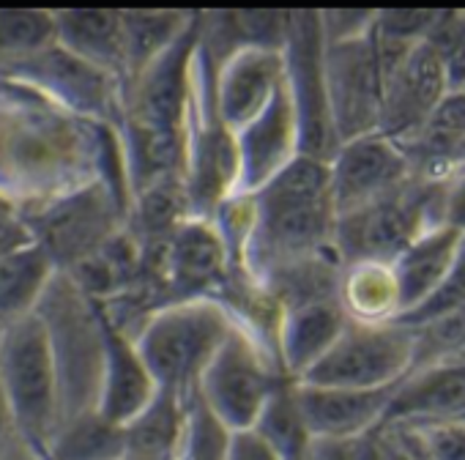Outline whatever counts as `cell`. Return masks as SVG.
<instances>
[{
    "instance_id": "obj_32",
    "label": "cell",
    "mask_w": 465,
    "mask_h": 460,
    "mask_svg": "<svg viewBox=\"0 0 465 460\" xmlns=\"http://www.w3.org/2000/svg\"><path fill=\"white\" fill-rule=\"evenodd\" d=\"M440 58L449 91L465 88V9H440L424 39Z\"/></svg>"
},
{
    "instance_id": "obj_29",
    "label": "cell",
    "mask_w": 465,
    "mask_h": 460,
    "mask_svg": "<svg viewBox=\"0 0 465 460\" xmlns=\"http://www.w3.org/2000/svg\"><path fill=\"white\" fill-rule=\"evenodd\" d=\"M411 329H413L411 370L465 356V307L446 313L440 318H432L421 326H411Z\"/></svg>"
},
{
    "instance_id": "obj_2",
    "label": "cell",
    "mask_w": 465,
    "mask_h": 460,
    "mask_svg": "<svg viewBox=\"0 0 465 460\" xmlns=\"http://www.w3.org/2000/svg\"><path fill=\"white\" fill-rule=\"evenodd\" d=\"M230 329L232 318L219 302H175L143 324L134 348L159 392L189 397Z\"/></svg>"
},
{
    "instance_id": "obj_10",
    "label": "cell",
    "mask_w": 465,
    "mask_h": 460,
    "mask_svg": "<svg viewBox=\"0 0 465 460\" xmlns=\"http://www.w3.org/2000/svg\"><path fill=\"white\" fill-rule=\"evenodd\" d=\"M323 53L326 42L321 34V12H291L282 64L285 88L299 124V154L331 162L340 143L329 115Z\"/></svg>"
},
{
    "instance_id": "obj_44",
    "label": "cell",
    "mask_w": 465,
    "mask_h": 460,
    "mask_svg": "<svg viewBox=\"0 0 465 460\" xmlns=\"http://www.w3.org/2000/svg\"><path fill=\"white\" fill-rule=\"evenodd\" d=\"M462 91H465V88H462Z\"/></svg>"
},
{
    "instance_id": "obj_4",
    "label": "cell",
    "mask_w": 465,
    "mask_h": 460,
    "mask_svg": "<svg viewBox=\"0 0 465 460\" xmlns=\"http://www.w3.org/2000/svg\"><path fill=\"white\" fill-rule=\"evenodd\" d=\"M42 318L61 389V419L94 411L102 381L104 326L102 310L66 275L55 272L36 305Z\"/></svg>"
},
{
    "instance_id": "obj_36",
    "label": "cell",
    "mask_w": 465,
    "mask_h": 460,
    "mask_svg": "<svg viewBox=\"0 0 465 460\" xmlns=\"http://www.w3.org/2000/svg\"><path fill=\"white\" fill-rule=\"evenodd\" d=\"M443 227L465 236V162L443 175Z\"/></svg>"
},
{
    "instance_id": "obj_13",
    "label": "cell",
    "mask_w": 465,
    "mask_h": 460,
    "mask_svg": "<svg viewBox=\"0 0 465 460\" xmlns=\"http://www.w3.org/2000/svg\"><path fill=\"white\" fill-rule=\"evenodd\" d=\"M446 94L449 85L438 53L427 42H419L386 77L378 135L400 145L413 140Z\"/></svg>"
},
{
    "instance_id": "obj_8",
    "label": "cell",
    "mask_w": 465,
    "mask_h": 460,
    "mask_svg": "<svg viewBox=\"0 0 465 460\" xmlns=\"http://www.w3.org/2000/svg\"><path fill=\"white\" fill-rule=\"evenodd\" d=\"M413 362V329L400 321L348 318L337 343L293 384L331 389H383L400 384Z\"/></svg>"
},
{
    "instance_id": "obj_24",
    "label": "cell",
    "mask_w": 465,
    "mask_h": 460,
    "mask_svg": "<svg viewBox=\"0 0 465 460\" xmlns=\"http://www.w3.org/2000/svg\"><path fill=\"white\" fill-rule=\"evenodd\" d=\"M186 400L170 392H159L153 403L124 427L126 449L121 460H175L183 433Z\"/></svg>"
},
{
    "instance_id": "obj_12",
    "label": "cell",
    "mask_w": 465,
    "mask_h": 460,
    "mask_svg": "<svg viewBox=\"0 0 465 460\" xmlns=\"http://www.w3.org/2000/svg\"><path fill=\"white\" fill-rule=\"evenodd\" d=\"M329 170L337 216L397 192L416 175L408 151L378 132L342 143Z\"/></svg>"
},
{
    "instance_id": "obj_37",
    "label": "cell",
    "mask_w": 465,
    "mask_h": 460,
    "mask_svg": "<svg viewBox=\"0 0 465 460\" xmlns=\"http://www.w3.org/2000/svg\"><path fill=\"white\" fill-rule=\"evenodd\" d=\"M227 460H282V457L258 430H242V433H230Z\"/></svg>"
},
{
    "instance_id": "obj_19",
    "label": "cell",
    "mask_w": 465,
    "mask_h": 460,
    "mask_svg": "<svg viewBox=\"0 0 465 460\" xmlns=\"http://www.w3.org/2000/svg\"><path fill=\"white\" fill-rule=\"evenodd\" d=\"M348 313L340 299L304 305L282 315L277 354L288 381H299L342 335Z\"/></svg>"
},
{
    "instance_id": "obj_33",
    "label": "cell",
    "mask_w": 465,
    "mask_h": 460,
    "mask_svg": "<svg viewBox=\"0 0 465 460\" xmlns=\"http://www.w3.org/2000/svg\"><path fill=\"white\" fill-rule=\"evenodd\" d=\"M462 307H465V236L460 239V247H457V255H454V264H451L446 280L424 302H419L408 313H400L394 321H400L405 326H421L432 318H440V315L462 310Z\"/></svg>"
},
{
    "instance_id": "obj_1",
    "label": "cell",
    "mask_w": 465,
    "mask_h": 460,
    "mask_svg": "<svg viewBox=\"0 0 465 460\" xmlns=\"http://www.w3.org/2000/svg\"><path fill=\"white\" fill-rule=\"evenodd\" d=\"M255 227L242 272L263 280L269 272L334 250L337 211L329 162L299 154L255 195Z\"/></svg>"
},
{
    "instance_id": "obj_34",
    "label": "cell",
    "mask_w": 465,
    "mask_h": 460,
    "mask_svg": "<svg viewBox=\"0 0 465 460\" xmlns=\"http://www.w3.org/2000/svg\"><path fill=\"white\" fill-rule=\"evenodd\" d=\"M440 9H386L378 12L372 34L397 45H419L427 39Z\"/></svg>"
},
{
    "instance_id": "obj_42",
    "label": "cell",
    "mask_w": 465,
    "mask_h": 460,
    "mask_svg": "<svg viewBox=\"0 0 465 460\" xmlns=\"http://www.w3.org/2000/svg\"><path fill=\"white\" fill-rule=\"evenodd\" d=\"M15 214H17V205L12 203L9 195L0 192V216H15Z\"/></svg>"
},
{
    "instance_id": "obj_11",
    "label": "cell",
    "mask_w": 465,
    "mask_h": 460,
    "mask_svg": "<svg viewBox=\"0 0 465 460\" xmlns=\"http://www.w3.org/2000/svg\"><path fill=\"white\" fill-rule=\"evenodd\" d=\"M326 99L337 143L378 132L386 75L372 31L361 39L326 45L323 53Z\"/></svg>"
},
{
    "instance_id": "obj_15",
    "label": "cell",
    "mask_w": 465,
    "mask_h": 460,
    "mask_svg": "<svg viewBox=\"0 0 465 460\" xmlns=\"http://www.w3.org/2000/svg\"><path fill=\"white\" fill-rule=\"evenodd\" d=\"M394 386L331 389L293 384V400L310 441H351L381 427Z\"/></svg>"
},
{
    "instance_id": "obj_38",
    "label": "cell",
    "mask_w": 465,
    "mask_h": 460,
    "mask_svg": "<svg viewBox=\"0 0 465 460\" xmlns=\"http://www.w3.org/2000/svg\"><path fill=\"white\" fill-rule=\"evenodd\" d=\"M28 245H34V242H31V234H28L25 222L20 219V214L0 216V258H6Z\"/></svg>"
},
{
    "instance_id": "obj_25",
    "label": "cell",
    "mask_w": 465,
    "mask_h": 460,
    "mask_svg": "<svg viewBox=\"0 0 465 460\" xmlns=\"http://www.w3.org/2000/svg\"><path fill=\"white\" fill-rule=\"evenodd\" d=\"M124 449V427L99 416L96 408L61 419L42 446L47 460H121Z\"/></svg>"
},
{
    "instance_id": "obj_22",
    "label": "cell",
    "mask_w": 465,
    "mask_h": 460,
    "mask_svg": "<svg viewBox=\"0 0 465 460\" xmlns=\"http://www.w3.org/2000/svg\"><path fill=\"white\" fill-rule=\"evenodd\" d=\"M121 15H124V66H126L124 85H126L189 31L197 12L134 9Z\"/></svg>"
},
{
    "instance_id": "obj_20",
    "label": "cell",
    "mask_w": 465,
    "mask_h": 460,
    "mask_svg": "<svg viewBox=\"0 0 465 460\" xmlns=\"http://www.w3.org/2000/svg\"><path fill=\"white\" fill-rule=\"evenodd\" d=\"M55 45L124 83L121 9H55Z\"/></svg>"
},
{
    "instance_id": "obj_35",
    "label": "cell",
    "mask_w": 465,
    "mask_h": 460,
    "mask_svg": "<svg viewBox=\"0 0 465 460\" xmlns=\"http://www.w3.org/2000/svg\"><path fill=\"white\" fill-rule=\"evenodd\" d=\"M378 12H364V9H334V12H321V34L326 45L337 42H351L361 39L372 31Z\"/></svg>"
},
{
    "instance_id": "obj_39",
    "label": "cell",
    "mask_w": 465,
    "mask_h": 460,
    "mask_svg": "<svg viewBox=\"0 0 465 460\" xmlns=\"http://www.w3.org/2000/svg\"><path fill=\"white\" fill-rule=\"evenodd\" d=\"M378 446H381V460H419L408 444L389 427H378Z\"/></svg>"
},
{
    "instance_id": "obj_31",
    "label": "cell",
    "mask_w": 465,
    "mask_h": 460,
    "mask_svg": "<svg viewBox=\"0 0 465 460\" xmlns=\"http://www.w3.org/2000/svg\"><path fill=\"white\" fill-rule=\"evenodd\" d=\"M383 427L394 430L419 460H465V419Z\"/></svg>"
},
{
    "instance_id": "obj_45",
    "label": "cell",
    "mask_w": 465,
    "mask_h": 460,
    "mask_svg": "<svg viewBox=\"0 0 465 460\" xmlns=\"http://www.w3.org/2000/svg\"><path fill=\"white\" fill-rule=\"evenodd\" d=\"M462 419H465V416H462Z\"/></svg>"
},
{
    "instance_id": "obj_16",
    "label": "cell",
    "mask_w": 465,
    "mask_h": 460,
    "mask_svg": "<svg viewBox=\"0 0 465 460\" xmlns=\"http://www.w3.org/2000/svg\"><path fill=\"white\" fill-rule=\"evenodd\" d=\"M232 135L239 154L236 192L255 195L299 156V124L285 83L258 118Z\"/></svg>"
},
{
    "instance_id": "obj_14",
    "label": "cell",
    "mask_w": 465,
    "mask_h": 460,
    "mask_svg": "<svg viewBox=\"0 0 465 460\" xmlns=\"http://www.w3.org/2000/svg\"><path fill=\"white\" fill-rule=\"evenodd\" d=\"M285 83L282 53L244 47L227 55L213 69V110L216 118L239 132L258 118Z\"/></svg>"
},
{
    "instance_id": "obj_7",
    "label": "cell",
    "mask_w": 465,
    "mask_h": 460,
    "mask_svg": "<svg viewBox=\"0 0 465 460\" xmlns=\"http://www.w3.org/2000/svg\"><path fill=\"white\" fill-rule=\"evenodd\" d=\"M285 384L288 378L280 365L242 326L232 324L194 392L219 425L230 433H242L258 425L266 403Z\"/></svg>"
},
{
    "instance_id": "obj_40",
    "label": "cell",
    "mask_w": 465,
    "mask_h": 460,
    "mask_svg": "<svg viewBox=\"0 0 465 460\" xmlns=\"http://www.w3.org/2000/svg\"><path fill=\"white\" fill-rule=\"evenodd\" d=\"M0 460H47V457L36 444L25 441L23 435H15L6 446H0Z\"/></svg>"
},
{
    "instance_id": "obj_30",
    "label": "cell",
    "mask_w": 465,
    "mask_h": 460,
    "mask_svg": "<svg viewBox=\"0 0 465 460\" xmlns=\"http://www.w3.org/2000/svg\"><path fill=\"white\" fill-rule=\"evenodd\" d=\"M230 430L216 422V416L200 403L197 392L186 400L183 433L178 441L175 460H227Z\"/></svg>"
},
{
    "instance_id": "obj_21",
    "label": "cell",
    "mask_w": 465,
    "mask_h": 460,
    "mask_svg": "<svg viewBox=\"0 0 465 460\" xmlns=\"http://www.w3.org/2000/svg\"><path fill=\"white\" fill-rule=\"evenodd\" d=\"M462 234L451 227H435L427 234L416 236L405 253L391 264L400 291V313L413 310L419 302H424L449 275ZM397 313V315H400Z\"/></svg>"
},
{
    "instance_id": "obj_17",
    "label": "cell",
    "mask_w": 465,
    "mask_h": 460,
    "mask_svg": "<svg viewBox=\"0 0 465 460\" xmlns=\"http://www.w3.org/2000/svg\"><path fill=\"white\" fill-rule=\"evenodd\" d=\"M465 416V356L411 370L394 389L383 425H424Z\"/></svg>"
},
{
    "instance_id": "obj_9",
    "label": "cell",
    "mask_w": 465,
    "mask_h": 460,
    "mask_svg": "<svg viewBox=\"0 0 465 460\" xmlns=\"http://www.w3.org/2000/svg\"><path fill=\"white\" fill-rule=\"evenodd\" d=\"M0 83L45 94L64 110L85 115L94 124L118 126L121 121L124 83L110 72H102L72 55L61 45H50L20 64L0 69Z\"/></svg>"
},
{
    "instance_id": "obj_18",
    "label": "cell",
    "mask_w": 465,
    "mask_h": 460,
    "mask_svg": "<svg viewBox=\"0 0 465 460\" xmlns=\"http://www.w3.org/2000/svg\"><path fill=\"white\" fill-rule=\"evenodd\" d=\"M102 326H104V359H102L96 414L118 427H126L153 403L159 389L151 373L145 370L134 348V340L118 332L104 318V313H102Z\"/></svg>"
},
{
    "instance_id": "obj_27",
    "label": "cell",
    "mask_w": 465,
    "mask_h": 460,
    "mask_svg": "<svg viewBox=\"0 0 465 460\" xmlns=\"http://www.w3.org/2000/svg\"><path fill=\"white\" fill-rule=\"evenodd\" d=\"M55 45L53 9H0V69Z\"/></svg>"
},
{
    "instance_id": "obj_3",
    "label": "cell",
    "mask_w": 465,
    "mask_h": 460,
    "mask_svg": "<svg viewBox=\"0 0 465 460\" xmlns=\"http://www.w3.org/2000/svg\"><path fill=\"white\" fill-rule=\"evenodd\" d=\"M443 175H413L397 192L340 214L334 225L340 264H394L416 236L440 227Z\"/></svg>"
},
{
    "instance_id": "obj_26",
    "label": "cell",
    "mask_w": 465,
    "mask_h": 460,
    "mask_svg": "<svg viewBox=\"0 0 465 460\" xmlns=\"http://www.w3.org/2000/svg\"><path fill=\"white\" fill-rule=\"evenodd\" d=\"M340 305L353 321H391L400 313V291L391 264L342 266Z\"/></svg>"
},
{
    "instance_id": "obj_28",
    "label": "cell",
    "mask_w": 465,
    "mask_h": 460,
    "mask_svg": "<svg viewBox=\"0 0 465 460\" xmlns=\"http://www.w3.org/2000/svg\"><path fill=\"white\" fill-rule=\"evenodd\" d=\"M252 430H258L280 452L282 460H307L310 435L304 430V422L293 400V381H288L274 392V397L266 403Z\"/></svg>"
},
{
    "instance_id": "obj_41",
    "label": "cell",
    "mask_w": 465,
    "mask_h": 460,
    "mask_svg": "<svg viewBox=\"0 0 465 460\" xmlns=\"http://www.w3.org/2000/svg\"><path fill=\"white\" fill-rule=\"evenodd\" d=\"M17 433V425H15V416L9 411V403H6V395H4V386H0V446H6Z\"/></svg>"
},
{
    "instance_id": "obj_23",
    "label": "cell",
    "mask_w": 465,
    "mask_h": 460,
    "mask_svg": "<svg viewBox=\"0 0 465 460\" xmlns=\"http://www.w3.org/2000/svg\"><path fill=\"white\" fill-rule=\"evenodd\" d=\"M53 275L55 266L36 245L0 258V332L36 310Z\"/></svg>"
},
{
    "instance_id": "obj_6",
    "label": "cell",
    "mask_w": 465,
    "mask_h": 460,
    "mask_svg": "<svg viewBox=\"0 0 465 460\" xmlns=\"http://www.w3.org/2000/svg\"><path fill=\"white\" fill-rule=\"evenodd\" d=\"M0 386L17 433L39 449L61 425L58 370L36 310L0 332Z\"/></svg>"
},
{
    "instance_id": "obj_43",
    "label": "cell",
    "mask_w": 465,
    "mask_h": 460,
    "mask_svg": "<svg viewBox=\"0 0 465 460\" xmlns=\"http://www.w3.org/2000/svg\"><path fill=\"white\" fill-rule=\"evenodd\" d=\"M462 162H465V143H462V148L454 154V165H462ZM454 165H451V167H454Z\"/></svg>"
},
{
    "instance_id": "obj_5",
    "label": "cell",
    "mask_w": 465,
    "mask_h": 460,
    "mask_svg": "<svg viewBox=\"0 0 465 460\" xmlns=\"http://www.w3.org/2000/svg\"><path fill=\"white\" fill-rule=\"evenodd\" d=\"M31 242L50 258L55 272H69L124 230L126 205L102 181L50 195L20 208Z\"/></svg>"
}]
</instances>
